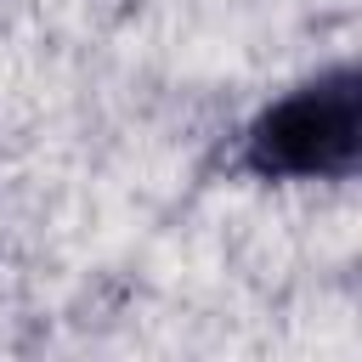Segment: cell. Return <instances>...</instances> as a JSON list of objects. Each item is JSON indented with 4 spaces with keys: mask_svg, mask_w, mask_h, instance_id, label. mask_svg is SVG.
I'll return each instance as SVG.
<instances>
[{
    "mask_svg": "<svg viewBox=\"0 0 362 362\" xmlns=\"http://www.w3.org/2000/svg\"><path fill=\"white\" fill-rule=\"evenodd\" d=\"M362 153V79L328 68L277 96L243 136V164L266 181H345Z\"/></svg>",
    "mask_w": 362,
    "mask_h": 362,
    "instance_id": "cell-1",
    "label": "cell"
}]
</instances>
